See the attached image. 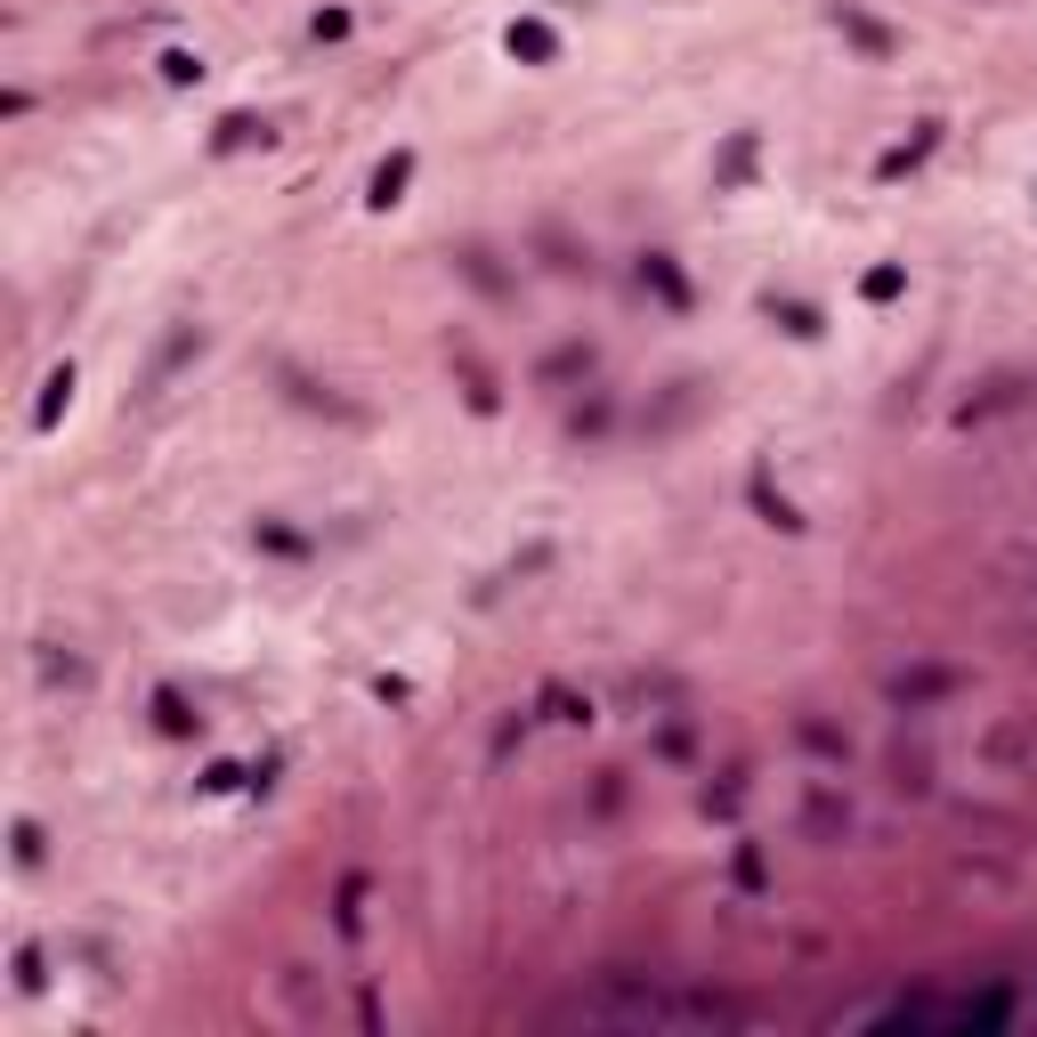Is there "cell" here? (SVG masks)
I'll list each match as a JSON object with an SVG mask.
<instances>
[{
    "label": "cell",
    "mask_w": 1037,
    "mask_h": 1037,
    "mask_svg": "<svg viewBox=\"0 0 1037 1037\" xmlns=\"http://www.w3.org/2000/svg\"><path fill=\"white\" fill-rule=\"evenodd\" d=\"M559 1022H584V1029H721V1022H738V1013L714 1005V998H657V989L616 981L608 998H576Z\"/></svg>",
    "instance_id": "6da1fadb"
},
{
    "label": "cell",
    "mask_w": 1037,
    "mask_h": 1037,
    "mask_svg": "<svg viewBox=\"0 0 1037 1037\" xmlns=\"http://www.w3.org/2000/svg\"><path fill=\"white\" fill-rule=\"evenodd\" d=\"M511 57H527V66H551V57H559L551 25H535V16H518V25H511Z\"/></svg>",
    "instance_id": "7a4b0ae2"
},
{
    "label": "cell",
    "mask_w": 1037,
    "mask_h": 1037,
    "mask_svg": "<svg viewBox=\"0 0 1037 1037\" xmlns=\"http://www.w3.org/2000/svg\"><path fill=\"white\" fill-rule=\"evenodd\" d=\"M835 16H843V33H852L859 49H876V57H891V33L876 25V16H859V9H835Z\"/></svg>",
    "instance_id": "3957f363"
},
{
    "label": "cell",
    "mask_w": 1037,
    "mask_h": 1037,
    "mask_svg": "<svg viewBox=\"0 0 1037 1037\" xmlns=\"http://www.w3.org/2000/svg\"><path fill=\"white\" fill-rule=\"evenodd\" d=\"M413 179V155H389L381 171H373V203H398V186Z\"/></svg>",
    "instance_id": "277c9868"
},
{
    "label": "cell",
    "mask_w": 1037,
    "mask_h": 1037,
    "mask_svg": "<svg viewBox=\"0 0 1037 1037\" xmlns=\"http://www.w3.org/2000/svg\"><path fill=\"white\" fill-rule=\"evenodd\" d=\"M640 276H649V284H657V293H665V300H690V284L673 276V260H649V267H640Z\"/></svg>",
    "instance_id": "5b68a950"
},
{
    "label": "cell",
    "mask_w": 1037,
    "mask_h": 1037,
    "mask_svg": "<svg viewBox=\"0 0 1037 1037\" xmlns=\"http://www.w3.org/2000/svg\"><path fill=\"white\" fill-rule=\"evenodd\" d=\"M252 138H267L252 114H236V122H219V147H252Z\"/></svg>",
    "instance_id": "8992f818"
}]
</instances>
